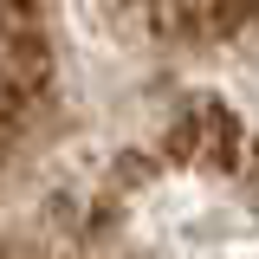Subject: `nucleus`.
<instances>
[{
	"mask_svg": "<svg viewBox=\"0 0 259 259\" xmlns=\"http://www.w3.org/2000/svg\"><path fill=\"white\" fill-rule=\"evenodd\" d=\"M0 259H259V0H0Z\"/></svg>",
	"mask_w": 259,
	"mask_h": 259,
	"instance_id": "f257e3e1",
	"label": "nucleus"
}]
</instances>
